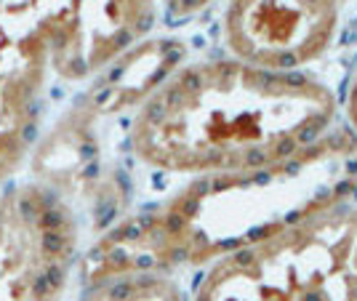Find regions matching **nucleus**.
<instances>
[{
  "instance_id": "obj_1",
  "label": "nucleus",
  "mask_w": 357,
  "mask_h": 301,
  "mask_svg": "<svg viewBox=\"0 0 357 301\" xmlns=\"http://www.w3.org/2000/svg\"><path fill=\"white\" fill-rule=\"evenodd\" d=\"M355 192L357 139L336 125L285 160L195 176L160 203L120 216L80 256L77 272L86 286L126 272L206 270Z\"/></svg>"
},
{
  "instance_id": "obj_2",
  "label": "nucleus",
  "mask_w": 357,
  "mask_h": 301,
  "mask_svg": "<svg viewBox=\"0 0 357 301\" xmlns=\"http://www.w3.org/2000/svg\"><path fill=\"white\" fill-rule=\"evenodd\" d=\"M339 99L304 72L238 59L178 64L128 125V155L158 173L206 176L285 160L336 128Z\"/></svg>"
},
{
  "instance_id": "obj_3",
  "label": "nucleus",
  "mask_w": 357,
  "mask_h": 301,
  "mask_svg": "<svg viewBox=\"0 0 357 301\" xmlns=\"http://www.w3.org/2000/svg\"><path fill=\"white\" fill-rule=\"evenodd\" d=\"M160 0H0V192L19 179L51 109L144 43Z\"/></svg>"
},
{
  "instance_id": "obj_4",
  "label": "nucleus",
  "mask_w": 357,
  "mask_h": 301,
  "mask_svg": "<svg viewBox=\"0 0 357 301\" xmlns=\"http://www.w3.org/2000/svg\"><path fill=\"white\" fill-rule=\"evenodd\" d=\"M190 301H357V206L342 203L213 261Z\"/></svg>"
},
{
  "instance_id": "obj_5",
  "label": "nucleus",
  "mask_w": 357,
  "mask_h": 301,
  "mask_svg": "<svg viewBox=\"0 0 357 301\" xmlns=\"http://www.w3.org/2000/svg\"><path fill=\"white\" fill-rule=\"evenodd\" d=\"M83 213L40 179L0 192V301H61L83 256Z\"/></svg>"
},
{
  "instance_id": "obj_6",
  "label": "nucleus",
  "mask_w": 357,
  "mask_h": 301,
  "mask_svg": "<svg viewBox=\"0 0 357 301\" xmlns=\"http://www.w3.org/2000/svg\"><path fill=\"white\" fill-rule=\"evenodd\" d=\"M339 24V0H227L222 43L229 59L269 72H301L326 56Z\"/></svg>"
},
{
  "instance_id": "obj_7",
  "label": "nucleus",
  "mask_w": 357,
  "mask_h": 301,
  "mask_svg": "<svg viewBox=\"0 0 357 301\" xmlns=\"http://www.w3.org/2000/svg\"><path fill=\"white\" fill-rule=\"evenodd\" d=\"M75 301H190L176 275L126 272L86 283Z\"/></svg>"
},
{
  "instance_id": "obj_8",
  "label": "nucleus",
  "mask_w": 357,
  "mask_h": 301,
  "mask_svg": "<svg viewBox=\"0 0 357 301\" xmlns=\"http://www.w3.org/2000/svg\"><path fill=\"white\" fill-rule=\"evenodd\" d=\"M213 0H160V6L165 8L168 19L181 22V19H192L200 11H206Z\"/></svg>"
},
{
  "instance_id": "obj_9",
  "label": "nucleus",
  "mask_w": 357,
  "mask_h": 301,
  "mask_svg": "<svg viewBox=\"0 0 357 301\" xmlns=\"http://www.w3.org/2000/svg\"><path fill=\"white\" fill-rule=\"evenodd\" d=\"M344 118H347V131L357 139V72L355 77L349 80L347 86V93H344Z\"/></svg>"
},
{
  "instance_id": "obj_10",
  "label": "nucleus",
  "mask_w": 357,
  "mask_h": 301,
  "mask_svg": "<svg viewBox=\"0 0 357 301\" xmlns=\"http://www.w3.org/2000/svg\"><path fill=\"white\" fill-rule=\"evenodd\" d=\"M339 3H342V0H339Z\"/></svg>"
}]
</instances>
